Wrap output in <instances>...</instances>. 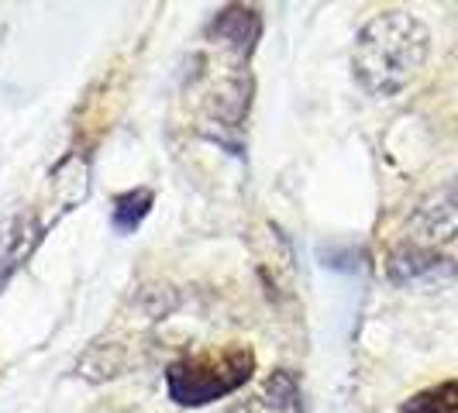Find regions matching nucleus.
<instances>
[{
    "mask_svg": "<svg viewBox=\"0 0 458 413\" xmlns=\"http://www.w3.org/2000/svg\"><path fill=\"white\" fill-rule=\"evenodd\" d=\"M152 190H128V193H121L114 200V210H111V224H114V231H121V234H131V231L145 221V214L152 210Z\"/></svg>",
    "mask_w": 458,
    "mask_h": 413,
    "instance_id": "nucleus-8",
    "label": "nucleus"
},
{
    "mask_svg": "<svg viewBox=\"0 0 458 413\" xmlns=\"http://www.w3.org/2000/svg\"><path fill=\"white\" fill-rule=\"evenodd\" d=\"M255 372V355L242 344H231L221 351H197L183 355L165 368V390L169 400L180 407H207L221 396L238 392Z\"/></svg>",
    "mask_w": 458,
    "mask_h": 413,
    "instance_id": "nucleus-2",
    "label": "nucleus"
},
{
    "mask_svg": "<svg viewBox=\"0 0 458 413\" xmlns=\"http://www.w3.org/2000/svg\"><path fill=\"white\" fill-rule=\"evenodd\" d=\"M400 413H458V383L448 379V383L413 392L411 400H403Z\"/></svg>",
    "mask_w": 458,
    "mask_h": 413,
    "instance_id": "nucleus-7",
    "label": "nucleus"
},
{
    "mask_svg": "<svg viewBox=\"0 0 458 413\" xmlns=\"http://www.w3.org/2000/svg\"><path fill=\"white\" fill-rule=\"evenodd\" d=\"M411 234L417 245L431 249L458 238V183L441 186L435 193H428L417 210L411 214Z\"/></svg>",
    "mask_w": 458,
    "mask_h": 413,
    "instance_id": "nucleus-3",
    "label": "nucleus"
},
{
    "mask_svg": "<svg viewBox=\"0 0 458 413\" xmlns=\"http://www.w3.org/2000/svg\"><path fill=\"white\" fill-rule=\"evenodd\" d=\"M431 52V35L411 11H383L359 31L352 72L372 97H396L420 76Z\"/></svg>",
    "mask_w": 458,
    "mask_h": 413,
    "instance_id": "nucleus-1",
    "label": "nucleus"
},
{
    "mask_svg": "<svg viewBox=\"0 0 458 413\" xmlns=\"http://www.w3.org/2000/svg\"><path fill=\"white\" fill-rule=\"evenodd\" d=\"M210 35L217 38V46L228 48L234 59H249L262 35V18L252 7H225L210 21Z\"/></svg>",
    "mask_w": 458,
    "mask_h": 413,
    "instance_id": "nucleus-5",
    "label": "nucleus"
},
{
    "mask_svg": "<svg viewBox=\"0 0 458 413\" xmlns=\"http://www.w3.org/2000/svg\"><path fill=\"white\" fill-rule=\"evenodd\" d=\"M228 413H276L273 407H266V400L259 396V400H238Z\"/></svg>",
    "mask_w": 458,
    "mask_h": 413,
    "instance_id": "nucleus-9",
    "label": "nucleus"
},
{
    "mask_svg": "<svg viewBox=\"0 0 458 413\" xmlns=\"http://www.w3.org/2000/svg\"><path fill=\"white\" fill-rule=\"evenodd\" d=\"M390 279L400 286H437L445 279H458V269L452 258L437 255L435 249L407 241L390 255Z\"/></svg>",
    "mask_w": 458,
    "mask_h": 413,
    "instance_id": "nucleus-4",
    "label": "nucleus"
},
{
    "mask_svg": "<svg viewBox=\"0 0 458 413\" xmlns=\"http://www.w3.org/2000/svg\"><path fill=\"white\" fill-rule=\"evenodd\" d=\"M262 400L276 413H303V386L293 368H276L262 383Z\"/></svg>",
    "mask_w": 458,
    "mask_h": 413,
    "instance_id": "nucleus-6",
    "label": "nucleus"
}]
</instances>
